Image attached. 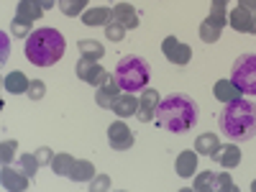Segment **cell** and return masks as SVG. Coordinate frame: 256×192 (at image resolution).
I'll return each mask as SVG.
<instances>
[{"instance_id":"obj_39","label":"cell","mask_w":256,"mask_h":192,"mask_svg":"<svg viewBox=\"0 0 256 192\" xmlns=\"http://www.w3.org/2000/svg\"><path fill=\"white\" fill-rule=\"evenodd\" d=\"M251 192H256V180H254V182H251Z\"/></svg>"},{"instance_id":"obj_28","label":"cell","mask_w":256,"mask_h":192,"mask_svg":"<svg viewBox=\"0 0 256 192\" xmlns=\"http://www.w3.org/2000/svg\"><path fill=\"white\" fill-rule=\"evenodd\" d=\"M18 164H20V172H26L31 180L36 177V172H38V159H36V154H24V156H20L18 159Z\"/></svg>"},{"instance_id":"obj_7","label":"cell","mask_w":256,"mask_h":192,"mask_svg":"<svg viewBox=\"0 0 256 192\" xmlns=\"http://www.w3.org/2000/svg\"><path fill=\"white\" fill-rule=\"evenodd\" d=\"M162 52L172 64H177V67H184V64L192 59V49L187 44H182L180 38H174V36H166L162 41Z\"/></svg>"},{"instance_id":"obj_8","label":"cell","mask_w":256,"mask_h":192,"mask_svg":"<svg viewBox=\"0 0 256 192\" xmlns=\"http://www.w3.org/2000/svg\"><path fill=\"white\" fill-rule=\"evenodd\" d=\"M77 77L82 80V82H88V84H92V88H100V84L108 80L110 74L102 70V64L100 62H90V59H82L80 64H77Z\"/></svg>"},{"instance_id":"obj_38","label":"cell","mask_w":256,"mask_h":192,"mask_svg":"<svg viewBox=\"0 0 256 192\" xmlns=\"http://www.w3.org/2000/svg\"><path fill=\"white\" fill-rule=\"evenodd\" d=\"M38 6L44 8V10H52L54 6H59V0H38Z\"/></svg>"},{"instance_id":"obj_34","label":"cell","mask_w":256,"mask_h":192,"mask_svg":"<svg viewBox=\"0 0 256 192\" xmlns=\"http://www.w3.org/2000/svg\"><path fill=\"white\" fill-rule=\"evenodd\" d=\"M216 190H223V192H238V187L233 184V180H230L228 172H220V174H218V187H216Z\"/></svg>"},{"instance_id":"obj_21","label":"cell","mask_w":256,"mask_h":192,"mask_svg":"<svg viewBox=\"0 0 256 192\" xmlns=\"http://www.w3.org/2000/svg\"><path fill=\"white\" fill-rule=\"evenodd\" d=\"M77 49L82 54V59H90V62H100L105 56V46L95 38H80L77 41Z\"/></svg>"},{"instance_id":"obj_29","label":"cell","mask_w":256,"mask_h":192,"mask_svg":"<svg viewBox=\"0 0 256 192\" xmlns=\"http://www.w3.org/2000/svg\"><path fill=\"white\" fill-rule=\"evenodd\" d=\"M10 34L18 38H28L31 36V20H24V18L10 20Z\"/></svg>"},{"instance_id":"obj_24","label":"cell","mask_w":256,"mask_h":192,"mask_svg":"<svg viewBox=\"0 0 256 192\" xmlns=\"http://www.w3.org/2000/svg\"><path fill=\"white\" fill-rule=\"evenodd\" d=\"M218 146H220V141H218L216 134H200L195 138V152L198 154H205V156H212V152H216Z\"/></svg>"},{"instance_id":"obj_40","label":"cell","mask_w":256,"mask_h":192,"mask_svg":"<svg viewBox=\"0 0 256 192\" xmlns=\"http://www.w3.org/2000/svg\"><path fill=\"white\" fill-rule=\"evenodd\" d=\"M254 26H256V13H254Z\"/></svg>"},{"instance_id":"obj_15","label":"cell","mask_w":256,"mask_h":192,"mask_svg":"<svg viewBox=\"0 0 256 192\" xmlns=\"http://www.w3.org/2000/svg\"><path fill=\"white\" fill-rule=\"evenodd\" d=\"M113 20H118V24L128 31V28L138 26V13L131 3H118V6H113Z\"/></svg>"},{"instance_id":"obj_19","label":"cell","mask_w":256,"mask_h":192,"mask_svg":"<svg viewBox=\"0 0 256 192\" xmlns=\"http://www.w3.org/2000/svg\"><path fill=\"white\" fill-rule=\"evenodd\" d=\"M212 95H216V100H220V102H233V100H241L244 92L230 80H218L216 84H212Z\"/></svg>"},{"instance_id":"obj_12","label":"cell","mask_w":256,"mask_h":192,"mask_svg":"<svg viewBox=\"0 0 256 192\" xmlns=\"http://www.w3.org/2000/svg\"><path fill=\"white\" fill-rule=\"evenodd\" d=\"M228 24V18H220V16H208L202 24H200V38L205 41V44H216V41L220 38L223 34V26Z\"/></svg>"},{"instance_id":"obj_25","label":"cell","mask_w":256,"mask_h":192,"mask_svg":"<svg viewBox=\"0 0 256 192\" xmlns=\"http://www.w3.org/2000/svg\"><path fill=\"white\" fill-rule=\"evenodd\" d=\"M74 162H77V159H74L72 154H54V162H52L54 174H59V177H70Z\"/></svg>"},{"instance_id":"obj_1","label":"cell","mask_w":256,"mask_h":192,"mask_svg":"<svg viewBox=\"0 0 256 192\" xmlns=\"http://www.w3.org/2000/svg\"><path fill=\"white\" fill-rule=\"evenodd\" d=\"M198 118H200L198 102L192 100L190 95H182V92L166 95L159 102V108H156V120L169 134H184V131H190V128L198 123Z\"/></svg>"},{"instance_id":"obj_14","label":"cell","mask_w":256,"mask_h":192,"mask_svg":"<svg viewBox=\"0 0 256 192\" xmlns=\"http://www.w3.org/2000/svg\"><path fill=\"white\" fill-rule=\"evenodd\" d=\"M0 180H3V187L6 190H26L31 177L26 172H20V169H13L10 164H3L0 169Z\"/></svg>"},{"instance_id":"obj_22","label":"cell","mask_w":256,"mask_h":192,"mask_svg":"<svg viewBox=\"0 0 256 192\" xmlns=\"http://www.w3.org/2000/svg\"><path fill=\"white\" fill-rule=\"evenodd\" d=\"M44 16V8L38 6V0H18L16 6V18H24V20H38Z\"/></svg>"},{"instance_id":"obj_36","label":"cell","mask_w":256,"mask_h":192,"mask_svg":"<svg viewBox=\"0 0 256 192\" xmlns=\"http://www.w3.org/2000/svg\"><path fill=\"white\" fill-rule=\"evenodd\" d=\"M36 159H38V164H49V166H52V162H54L52 148H49V146H41L38 152H36Z\"/></svg>"},{"instance_id":"obj_16","label":"cell","mask_w":256,"mask_h":192,"mask_svg":"<svg viewBox=\"0 0 256 192\" xmlns=\"http://www.w3.org/2000/svg\"><path fill=\"white\" fill-rule=\"evenodd\" d=\"M198 152L195 148H184V152H180L177 156V174L190 180V177H195V169H198Z\"/></svg>"},{"instance_id":"obj_35","label":"cell","mask_w":256,"mask_h":192,"mask_svg":"<svg viewBox=\"0 0 256 192\" xmlns=\"http://www.w3.org/2000/svg\"><path fill=\"white\" fill-rule=\"evenodd\" d=\"M92 192H102V190H110V177L108 174H95L92 177V184H90Z\"/></svg>"},{"instance_id":"obj_26","label":"cell","mask_w":256,"mask_h":192,"mask_svg":"<svg viewBox=\"0 0 256 192\" xmlns=\"http://www.w3.org/2000/svg\"><path fill=\"white\" fill-rule=\"evenodd\" d=\"M195 187L198 192H208V190H216L218 187V174L216 172H200L198 177H195Z\"/></svg>"},{"instance_id":"obj_17","label":"cell","mask_w":256,"mask_h":192,"mask_svg":"<svg viewBox=\"0 0 256 192\" xmlns=\"http://www.w3.org/2000/svg\"><path fill=\"white\" fill-rule=\"evenodd\" d=\"M110 20H113V8H108V6H98V8H90L82 13L84 26H108Z\"/></svg>"},{"instance_id":"obj_30","label":"cell","mask_w":256,"mask_h":192,"mask_svg":"<svg viewBox=\"0 0 256 192\" xmlns=\"http://www.w3.org/2000/svg\"><path fill=\"white\" fill-rule=\"evenodd\" d=\"M16 148H18V141H13V138L0 144V162H3V164H10L13 156H16Z\"/></svg>"},{"instance_id":"obj_32","label":"cell","mask_w":256,"mask_h":192,"mask_svg":"<svg viewBox=\"0 0 256 192\" xmlns=\"http://www.w3.org/2000/svg\"><path fill=\"white\" fill-rule=\"evenodd\" d=\"M105 36H108V41H123V36H126V28L118 24V20H110V24L105 26Z\"/></svg>"},{"instance_id":"obj_10","label":"cell","mask_w":256,"mask_h":192,"mask_svg":"<svg viewBox=\"0 0 256 192\" xmlns=\"http://www.w3.org/2000/svg\"><path fill=\"white\" fill-rule=\"evenodd\" d=\"M228 24L233 31H238V34H256V26H254V13L236 6L233 10H228Z\"/></svg>"},{"instance_id":"obj_27","label":"cell","mask_w":256,"mask_h":192,"mask_svg":"<svg viewBox=\"0 0 256 192\" xmlns=\"http://www.w3.org/2000/svg\"><path fill=\"white\" fill-rule=\"evenodd\" d=\"M88 8V0H59V10L64 16H80Z\"/></svg>"},{"instance_id":"obj_20","label":"cell","mask_w":256,"mask_h":192,"mask_svg":"<svg viewBox=\"0 0 256 192\" xmlns=\"http://www.w3.org/2000/svg\"><path fill=\"white\" fill-rule=\"evenodd\" d=\"M3 88H6L10 95H24V92H28V88H31V80H28L24 72H10V74H6V80H3Z\"/></svg>"},{"instance_id":"obj_5","label":"cell","mask_w":256,"mask_h":192,"mask_svg":"<svg viewBox=\"0 0 256 192\" xmlns=\"http://www.w3.org/2000/svg\"><path fill=\"white\" fill-rule=\"evenodd\" d=\"M230 82L244 95H256V54H241L233 62Z\"/></svg>"},{"instance_id":"obj_4","label":"cell","mask_w":256,"mask_h":192,"mask_svg":"<svg viewBox=\"0 0 256 192\" xmlns=\"http://www.w3.org/2000/svg\"><path fill=\"white\" fill-rule=\"evenodd\" d=\"M116 82L120 84V90L123 92H138L144 88H148V64L146 59L141 56H134V54H128L118 62V67L113 72Z\"/></svg>"},{"instance_id":"obj_18","label":"cell","mask_w":256,"mask_h":192,"mask_svg":"<svg viewBox=\"0 0 256 192\" xmlns=\"http://www.w3.org/2000/svg\"><path fill=\"white\" fill-rule=\"evenodd\" d=\"M138 110V98L134 92H120L113 102V113L118 118H128V116H136Z\"/></svg>"},{"instance_id":"obj_13","label":"cell","mask_w":256,"mask_h":192,"mask_svg":"<svg viewBox=\"0 0 256 192\" xmlns=\"http://www.w3.org/2000/svg\"><path fill=\"white\" fill-rule=\"evenodd\" d=\"M123 90H120V84L116 82V77H108L100 88H98V95H95V102L100 105V108H105V110H113V102H116V98L120 95Z\"/></svg>"},{"instance_id":"obj_37","label":"cell","mask_w":256,"mask_h":192,"mask_svg":"<svg viewBox=\"0 0 256 192\" xmlns=\"http://www.w3.org/2000/svg\"><path fill=\"white\" fill-rule=\"evenodd\" d=\"M238 6L246 8V10H251V13H256V0H238Z\"/></svg>"},{"instance_id":"obj_2","label":"cell","mask_w":256,"mask_h":192,"mask_svg":"<svg viewBox=\"0 0 256 192\" xmlns=\"http://www.w3.org/2000/svg\"><path fill=\"white\" fill-rule=\"evenodd\" d=\"M220 134L228 141H248L256 136V102L251 100H233L226 102L223 113L218 116Z\"/></svg>"},{"instance_id":"obj_3","label":"cell","mask_w":256,"mask_h":192,"mask_svg":"<svg viewBox=\"0 0 256 192\" xmlns=\"http://www.w3.org/2000/svg\"><path fill=\"white\" fill-rule=\"evenodd\" d=\"M24 52L36 67H54L64 54V36L56 28H38L26 38Z\"/></svg>"},{"instance_id":"obj_23","label":"cell","mask_w":256,"mask_h":192,"mask_svg":"<svg viewBox=\"0 0 256 192\" xmlns=\"http://www.w3.org/2000/svg\"><path fill=\"white\" fill-rule=\"evenodd\" d=\"M70 177H72L74 182H92V177H95V164L88 162V159H77L74 166H72V172H70Z\"/></svg>"},{"instance_id":"obj_33","label":"cell","mask_w":256,"mask_h":192,"mask_svg":"<svg viewBox=\"0 0 256 192\" xmlns=\"http://www.w3.org/2000/svg\"><path fill=\"white\" fill-rule=\"evenodd\" d=\"M228 3L230 0H210V13L220 16V18H228Z\"/></svg>"},{"instance_id":"obj_6","label":"cell","mask_w":256,"mask_h":192,"mask_svg":"<svg viewBox=\"0 0 256 192\" xmlns=\"http://www.w3.org/2000/svg\"><path fill=\"white\" fill-rule=\"evenodd\" d=\"M108 141H110V148H116V152H126V148L134 146L136 136L128 128V123H123V118H120V120L108 126Z\"/></svg>"},{"instance_id":"obj_31","label":"cell","mask_w":256,"mask_h":192,"mask_svg":"<svg viewBox=\"0 0 256 192\" xmlns=\"http://www.w3.org/2000/svg\"><path fill=\"white\" fill-rule=\"evenodd\" d=\"M26 95L31 98V102H38L41 98L46 95V84H44V80H31V88H28Z\"/></svg>"},{"instance_id":"obj_11","label":"cell","mask_w":256,"mask_h":192,"mask_svg":"<svg viewBox=\"0 0 256 192\" xmlns=\"http://www.w3.org/2000/svg\"><path fill=\"white\" fill-rule=\"evenodd\" d=\"M212 162L220 164L223 169H233L241 164V148L236 144H220L216 152H212Z\"/></svg>"},{"instance_id":"obj_9","label":"cell","mask_w":256,"mask_h":192,"mask_svg":"<svg viewBox=\"0 0 256 192\" xmlns=\"http://www.w3.org/2000/svg\"><path fill=\"white\" fill-rule=\"evenodd\" d=\"M159 102H162V98H159V92H156L154 88H144V90H141V98H138V110H136V116L148 123V120L156 116Z\"/></svg>"}]
</instances>
